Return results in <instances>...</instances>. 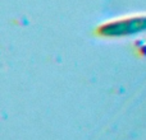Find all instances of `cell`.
Wrapping results in <instances>:
<instances>
[{"mask_svg": "<svg viewBox=\"0 0 146 140\" xmlns=\"http://www.w3.org/2000/svg\"><path fill=\"white\" fill-rule=\"evenodd\" d=\"M142 29H146V18H135L127 20H117L113 23H108L101 28L103 35L106 36H122L137 33Z\"/></svg>", "mask_w": 146, "mask_h": 140, "instance_id": "obj_1", "label": "cell"}]
</instances>
